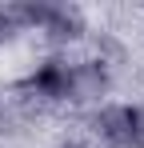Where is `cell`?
<instances>
[{
    "label": "cell",
    "mask_w": 144,
    "mask_h": 148,
    "mask_svg": "<svg viewBox=\"0 0 144 148\" xmlns=\"http://www.w3.org/2000/svg\"><path fill=\"white\" fill-rule=\"evenodd\" d=\"M96 132L108 148H144V108L140 104H108L96 112Z\"/></svg>",
    "instance_id": "cell-1"
},
{
    "label": "cell",
    "mask_w": 144,
    "mask_h": 148,
    "mask_svg": "<svg viewBox=\"0 0 144 148\" xmlns=\"http://www.w3.org/2000/svg\"><path fill=\"white\" fill-rule=\"evenodd\" d=\"M20 24H36L40 32H48L52 40H76L84 32V16L72 4H20L12 8Z\"/></svg>",
    "instance_id": "cell-2"
},
{
    "label": "cell",
    "mask_w": 144,
    "mask_h": 148,
    "mask_svg": "<svg viewBox=\"0 0 144 148\" xmlns=\"http://www.w3.org/2000/svg\"><path fill=\"white\" fill-rule=\"evenodd\" d=\"M68 72L72 64H64V60H44L28 76V92L40 100H68Z\"/></svg>",
    "instance_id": "cell-3"
},
{
    "label": "cell",
    "mask_w": 144,
    "mask_h": 148,
    "mask_svg": "<svg viewBox=\"0 0 144 148\" xmlns=\"http://www.w3.org/2000/svg\"><path fill=\"white\" fill-rule=\"evenodd\" d=\"M108 92V72H104V64H96V60H84V64H72L68 72V100H100Z\"/></svg>",
    "instance_id": "cell-4"
},
{
    "label": "cell",
    "mask_w": 144,
    "mask_h": 148,
    "mask_svg": "<svg viewBox=\"0 0 144 148\" xmlns=\"http://www.w3.org/2000/svg\"><path fill=\"white\" fill-rule=\"evenodd\" d=\"M16 24H20V20H16V12H12V8H0V40H8Z\"/></svg>",
    "instance_id": "cell-5"
},
{
    "label": "cell",
    "mask_w": 144,
    "mask_h": 148,
    "mask_svg": "<svg viewBox=\"0 0 144 148\" xmlns=\"http://www.w3.org/2000/svg\"><path fill=\"white\" fill-rule=\"evenodd\" d=\"M60 148H80V144H76V140H68V144H60Z\"/></svg>",
    "instance_id": "cell-6"
}]
</instances>
